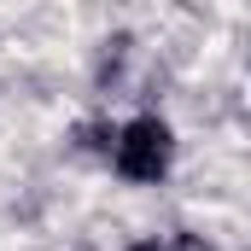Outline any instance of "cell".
I'll return each instance as SVG.
<instances>
[{
  "label": "cell",
  "instance_id": "1",
  "mask_svg": "<svg viewBox=\"0 0 251 251\" xmlns=\"http://www.w3.org/2000/svg\"><path fill=\"white\" fill-rule=\"evenodd\" d=\"M170 158H176V134H170L164 117L123 123V134H117V176H128V181H164Z\"/></svg>",
  "mask_w": 251,
  "mask_h": 251
},
{
  "label": "cell",
  "instance_id": "2",
  "mask_svg": "<svg viewBox=\"0 0 251 251\" xmlns=\"http://www.w3.org/2000/svg\"><path fill=\"white\" fill-rule=\"evenodd\" d=\"M128 251H164V246H158V240H146V246H128Z\"/></svg>",
  "mask_w": 251,
  "mask_h": 251
}]
</instances>
